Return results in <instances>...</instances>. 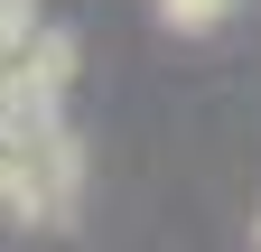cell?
I'll return each instance as SVG.
<instances>
[{
    "instance_id": "3",
    "label": "cell",
    "mask_w": 261,
    "mask_h": 252,
    "mask_svg": "<svg viewBox=\"0 0 261 252\" xmlns=\"http://www.w3.org/2000/svg\"><path fill=\"white\" fill-rule=\"evenodd\" d=\"M38 47V0H0V66Z\"/></svg>"
},
{
    "instance_id": "2",
    "label": "cell",
    "mask_w": 261,
    "mask_h": 252,
    "mask_svg": "<svg viewBox=\"0 0 261 252\" xmlns=\"http://www.w3.org/2000/svg\"><path fill=\"white\" fill-rule=\"evenodd\" d=\"M233 10H243V0H159V19H168L177 38H205V28H224Z\"/></svg>"
},
{
    "instance_id": "1",
    "label": "cell",
    "mask_w": 261,
    "mask_h": 252,
    "mask_svg": "<svg viewBox=\"0 0 261 252\" xmlns=\"http://www.w3.org/2000/svg\"><path fill=\"white\" fill-rule=\"evenodd\" d=\"M75 196H84V140L47 121V131L28 140H0V215H19V224H75Z\"/></svg>"
},
{
    "instance_id": "4",
    "label": "cell",
    "mask_w": 261,
    "mask_h": 252,
    "mask_svg": "<svg viewBox=\"0 0 261 252\" xmlns=\"http://www.w3.org/2000/svg\"><path fill=\"white\" fill-rule=\"evenodd\" d=\"M252 243H261V234H252Z\"/></svg>"
}]
</instances>
